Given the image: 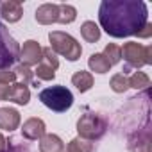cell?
I'll return each mask as SVG.
<instances>
[{
    "label": "cell",
    "mask_w": 152,
    "mask_h": 152,
    "mask_svg": "<svg viewBox=\"0 0 152 152\" xmlns=\"http://www.w3.org/2000/svg\"><path fill=\"white\" fill-rule=\"evenodd\" d=\"M4 152H31V148H29V145L23 143V140H20V138H9Z\"/></svg>",
    "instance_id": "obj_23"
},
{
    "label": "cell",
    "mask_w": 152,
    "mask_h": 152,
    "mask_svg": "<svg viewBox=\"0 0 152 152\" xmlns=\"http://www.w3.org/2000/svg\"><path fill=\"white\" fill-rule=\"evenodd\" d=\"M109 86L115 93H124L129 90V79H127V75L125 73H115L111 81H109Z\"/></svg>",
    "instance_id": "obj_20"
},
{
    "label": "cell",
    "mask_w": 152,
    "mask_h": 152,
    "mask_svg": "<svg viewBox=\"0 0 152 152\" xmlns=\"http://www.w3.org/2000/svg\"><path fill=\"white\" fill-rule=\"evenodd\" d=\"M77 18V9L70 4H59V16H57V23H72Z\"/></svg>",
    "instance_id": "obj_18"
},
{
    "label": "cell",
    "mask_w": 152,
    "mask_h": 152,
    "mask_svg": "<svg viewBox=\"0 0 152 152\" xmlns=\"http://www.w3.org/2000/svg\"><path fill=\"white\" fill-rule=\"evenodd\" d=\"M41 61L47 63L48 66H52L54 70L59 68V59H57V56L54 54V50H52L50 47H45V48H43V59H41Z\"/></svg>",
    "instance_id": "obj_25"
},
{
    "label": "cell",
    "mask_w": 152,
    "mask_h": 152,
    "mask_svg": "<svg viewBox=\"0 0 152 152\" xmlns=\"http://www.w3.org/2000/svg\"><path fill=\"white\" fill-rule=\"evenodd\" d=\"M138 38H143V39H147V38H150L152 36V23L148 22V23H145L143 27H141V31L136 34Z\"/></svg>",
    "instance_id": "obj_27"
},
{
    "label": "cell",
    "mask_w": 152,
    "mask_h": 152,
    "mask_svg": "<svg viewBox=\"0 0 152 152\" xmlns=\"http://www.w3.org/2000/svg\"><path fill=\"white\" fill-rule=\"evenodd\" d=\"M63 152H93V143L77 136L66 145V148H63Z\"/></svg>",
    "instance_id": "obj_17"
},
{
    "label": "cell",
    "mask_w": 152,
    "mask_h": 152,
    "mask_svg": "<svg viewBox=\"0 0 152 152\" xmlns=\"http://www.w3.org/2000/svg\"><path fill=\"white\" fill-rule=\"evenodd\" d=\"M59 16V4H43L36 9V22L41 25L57 23Z\"/></svg>",
    "instance_id": "obj_10"
},
{
    "label": "cell",
    "mask_w": 152,
    "mask_h": 152,
    "mask_svg": "<svg viewBox=\"0 0 152 152\" xmlns=\"http://www.w3.org/2000/svg\"><path fill=\"white\" fill-rule=\"evenodd\" d=\"M20 125V113L13 107H0V129L15 131Z\"/></svg>",
    "instance_id": "obj_11"
},
{
    "label": "cell",
    "mask_w": 152,
    "mask_h": 152,
    "mask_svg": "<svg viewBox=\"0 0 152 152\" xmlns=\"http://www.w3.org/2000/svg\"><path fill=\"white\" fill-rule=\"evenodd\" d=\"M0 16L9 23H16L23 16V6L16 0H4L0 2Z\"/></svg>",
    "instance_id": "obj_9"
},
{
    "label": "cell",
    "mask_w": 152,
    "mask_h": 152,
    "mask_svg": "<svg viewBox=\"0 0 152 152\" xmlns=\"http://www.w3.org/2000/svg\"><path fill=\"white\" fill-rule=\"evenodd\" d=\"M45 131H47L45 122H43L41 118H36V116L25 120L23 125H22V136H23L25 140H31V141L41 140V138L45 136Z\"/></svg>",
    "instance_id": "obj_8"
},
{
    "label": "cell",
    "mask_w": 152,
    "mask_h": 152,
    "mask_svg": "<svg viewBox=\"0 0 152 152\" xmlns=\"http://www.w3.org/2000/svg\"><path fill=\"white\" fill-rule=\"evenodd\" d=\"M102 56L107 59V63H109L111 66H113V64H118V63H120V59H122L120 47H118V45H115V43H109V45H106V48H104Z\"/></svg>",
    "instance_id": "obj_21"
},
{
    "label": "cell",
    "mask_w": 152,
    "mask_h": 152,
    "mask_svg": "<svg viewBox=\"0 0 152 152\" xmlns=\"http://www.w3.org/2000/svg\"><path fill=\"white\" fill-rule=\"evenodd\" d=\"M122 57L127 61V68H141L152 63V47H145L136 41H127L120 48Z\"/></svg>",
    "instance_id": "obj_6"
},
{
    "label": "cell",
    "mask_w": 152,
    "mask_h": 152,
    "mask_svg": "<svg viewBox=\"0 0 152 152\" xmlns=\"http://www.w3.org/2000/svg\"><path fill=\"white\" fill-rule=\"evenodd\" d=\"M34 75H38V79H41V81H54V77H56V70H54L52 66H48L47 63L39 61V64H36Z\"/></svg>",
    "instance_id": "obj_22"
},
{
    "label": "cell",
    "mask_w": 152,
    "mask_h": 152,
    "mask_svg": "<svg viewBox=\"0 0 152 152\" xmlns=\"http://www.w3.org/2000/svg\"><path fill=\"white\" fill-rule=\"evenodd\" d=\"M64 143L57 134H45L39 140V152H63Z\"/></svg>",
    "instance_id": "obj_13"
},
{
    "label": "cell",
    "mask_w": 152,
    "mask_h": 152,
    "mask_svg": "<svg viewBox=\"0 0 152 152\" xmlns=\"http://www.w3.org/2000/svg\"><path fill=\"white\" fill-rule=\"evenodd\" d=\"M81 36L88 41V43H95L100 39V29L95 22H84L81 25Z\"/></svg>",
    "instance_id": "obj_16"
},
{
    "label": "cell",
    "mask_w": 152,
    "mask_h": 152,
    "mask_svg": "<svg viewBox=\"0 0 152 152\" xmlns=\"http://www.w3.org/2000/svg\"><path fill=\"white\" fill-rule=\"evenodd\" d=\"M18 59H22V64H25L29 68L34 64H39V61L43 59V47L34 39H27L23 43V47L20 48Z\"/></svg>",
    "instance_id": "obj_7"
},
{
    "label": "cell",
    "mask_w": 152,
    "mask_h": 152,
    "mask_svg": "<svg viewBox=\"0 0 152 152\" xmlns=\"http://www.w3.org/2000/svg\"><path fill=\"white\" fill-rule=\"evenodd\" d=\"M99 22L113 38L136 36L148 23V7L143 0H102Z\"/></svg>",
    "instance_id": "obj_1"
},
{
    "label": "cell",
    "mask_w": 152,
    "mask_h": 152,
    "mask_svg": "<svg viewBox=\"0 0 152 152\" xmlns=\"http://www.w3.org/2000/svg\"><path fill=\"white\" fill-rule=\"evenodd\" d=\"M39 100L43 102V106H47L48 109L56 111V113H64L72 107L73 104V95L66 86H50L39 91Z\"/></svg>",
    "instance_id": "obj_3"
},
{
    "label": "cell",
    "mask_w": 152,
    "mask_h": 152,
    "mask_svg": "<svg viewBox=\"0 0 152 152\" xmlns=\"http://www.w3.org/2000/svg\"><path fill=\"white\" fill-rule=\"evenodd\" d=\"M127 79H129V88H134V90H147L150 86L148 75L143 73V72H134Z\"/></svg>",
    "instance_id": "obj_19"
},
{
    "label": "cell",
    "mask_w": 152,
    "mask_h": 152,
    "mask_svg": "<svg viewBox=\"0 0 152 152\" xmlns=\"http://www.w3.org/2000/svg\"><path fill=\"white\" fill-rule=\"evenodd\" d=\"M20 57V45L9 34L7 27L0 22V70H9Z\"/></svg>",
    "instance_id": "obj_5"
},
{
    "label": "cell",
    "mask_w": 152,
    "mask_h": 152,
    "mask_svg": "<svg viewBox=\"0 0 152 152\" xmlns=\"http://www.w3.org/2000/svg\"><path fill=\"white\" fill-rule=\"evenodd\" d=\"M72 84L77 88L81 93H86L91 86H93V75L90 72H84V70H79L72 75Z\"/></svg>",
    "instance_id": "obj_14"
},
{
    "label": "cell",
    "mask_w": 152,
    "mask_h": 152,
    "mask_svg": "<svg viewBox=\"0 0 152 152\" xmlns=\"http://www.w3.org/2000/svg\"><path fill=\"white\" fill-rule=\"evenodd\" d=\"M15 73H16V77L22 79L23 84H31L32 79H34V72H32L29 66H25V64H18V66L15 68Z\"/></svg>",
    "instance_id": "obj_24"
},
{
    "label": "cell",
    "mask_w": 152,
    "mask_h": 152,
    "mask_svg": "<svg viewBox=\"0 0 152 152\" xmlns=\"http://www.w3.org/2000/svg\"><path fill=\"white\" fill-rule=\"evenodd\" d=\"M6 145H7V138L0 132V152H4V148H6Z\"/></svg>",
    "instance_id": "obj_29"
},
{
    "label": "cell",
    "mask_w": 152,
    "mask_h": 152,
    "mask_svg": "<svg viewBox=\"0 0 152 152\" xmlns=\"http://www.w3.org/2000/svg\"><path fill=\"white\" fill-rule=\"evenodd\" d=\"M9 90H11V86L0 84V100H7V97H9Z\"/></svg>",
    "instance_id": "obj_28"
},
{
    "label": "cell",
    "mask_w": 152,
    "mask_h": 152,
    "mask_svg": "<svg viewBox=\"0 0 152 152\" xmlns=\"http://www.w3.org/2000/svg\"><path fill=\"white\" fill-rule=\"evenodd\" d=\"M48 41H50V48L54 50V54L66 57L68 61H77L83 54V47L81 43L75 39L73 36H70L68 32L63 31H50L48 34Z\"/></svg>",
    "instance_id": "obj_2"
},
{
    "label": "cell",
    "mask_w": 152,
    "mask_h": 152,
    "mask_svg": "<svg viewBox=\"0 0 152 152\" xmlns=\"http://www.w3.org/2000/svg\"><path fill=\"white\" fill-rule=\"evenodd\" d=\"M107 131V122L97 115V113H84L79 120H77V132L79 138L86 140V141H97L100 140Z\"/></svg>",
    "instance_id": "obj_4"
},
{
    "label": "cell",
    "mask_w": 152,
    "mask_h": 152,
    "mask_svg": "<svg viewBox=\"0 0 152 152\" xmlns=\"http://www.w3.org/2000/svg\"><path fill=\"white\" fill-rule=\"evenodd\" d=\"M15 81H16L15 70H0V84L9 86V84H15Z\"/></svg>",
    "instance_id": "obj_26"
},
{
    "label": "cell",
    "mask_w": 152,
    "mask_h": 152,
    "mask_svg": "<svg viewBox=\"0 0 152 152\" xmlns=\"http://www.w3.org/2000/svg\"><path fill=\"white\" fill-rule=\"evenodd\" d=\"M88 66L95 73H107L111 70V64L107 63V59L102 54H91L88 59Z\"/></svg>",
    "instance_id": "obj_15"
},
{
    "label": "cell",
    "mask_w": 152,
    "mask_h": 152,
    "mask_svg": "<svg viewBox=\"0 0 152 152\" xmlns=\"http://www.w3.org/2000/svg\"><path fill=\"white\" fill-rule=\"evenodd\" d=\"M7 100H11V102H15V104H20V106H27L29 100H31L29 86L23 84V83H15V84H11Z\"/></svg>",
    "instance_id": "obj_12"
}]
</instances>
